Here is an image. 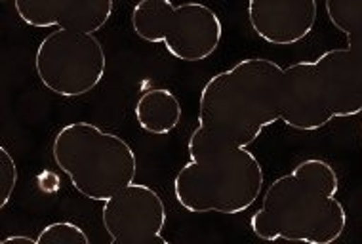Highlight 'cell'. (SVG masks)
Segmentation results:
<instances>
[{
  "instance_id": "obj_1",
  "label": "cell",
  "mask_w": 362,
  "mask_h": 244,
  "mask_svg": "<svg viewBox=\"0 0 362 244\" xmlns=\"http://www.w3.org/2000/svg\"><path fill=\"white\" fill-rule=\"evenodd\" d=\"M339 178L322 158L301 161L269 185L262 207L250 219L263 240L330 244L347 227V212L337 201Z\"/></svg>"
},
{
  "instance_id": "obj_2",
  "label": "cell",
  "mask_w": 362,
  "mask_h": 244,
  "mask_svg": "<svg viewBox=\"0 0 362 244\" xmlns=\"http://www.w3.org/2000/svg\"><path fill=\"white\" fill-rule=\"evenodd\" d=\"M282 73L279 63L248 57L210 76L199 98V126L214 138L250 147L281 120Z\"/></svg>"
},
{
  "instance_id": "obj_3",
  "label": "cell",
  "mask_w": 362,
  "mask_h": 244,
  "mask_svg": "<svg viewBox=\"0 0 362 244\" xmlns=\"http://www.w3.org/2000/svg\"><path fill=\"white\" fill-rule=\"evenodd\" d=\"M189 163L174 178L175 201L193 214H240L256 202L265 174L248 147L202 128L189 138Z\"/></svg>"
},
{
  "instance_id": "obj_4",
  "label": "cell",
  "mask_w": 362,
  "mask_h": 244,
  "mask_svg": "<svg viewBox=\"0 0 362 244\" xmlns=\"http://www.w3.org/2000/svg\"><path fill=\"white\" fill-rule=\"evenodd\" d=\"M52 158L90 201H107L136 182L138 157L124 138L92 122H69L52 141Z\"/></svg>"
},
{
  "instance_id": "obj_5",
  "label": "cell",
  "mask_w": 362,
  "mask_h": 244,
  "mask_svg": "<svg viewBox=\"0 0 362 244\" xmlns=\"http://www.w3.org/2000/svg\"><path fill=\"white\" fill-rule=\"evenodd\" d=\"M132 27L141 40L164 44L180 62H204L218 50L223 23L204 2L138 0L132 10Z\"/></svg>"
},
{
  "instance_id": "obj_6",
  "label": "cell",
  "mask_w": 362,
  "mask_h": 244,
  "mask_svg": "<svg viewBox=\"0 0 362 244\" xmlns=\"http://www.w3.org/2000/svg\"><path fill=\"white\" fill-rule=\"evenodd\" d=\"M38 81L52 94L81 98L100 86L107 71V56L92 33L57 29L40 40L35 54Z\"/></svg>"
},
{
  "instance_id": "obj_7",
  "label": "cell",
  "mask_w": 362,
  "mask_h": 244,
  "mask_svg": "<svg viewBox=\"0 0 362 244\" xmlns=\"http://www.w3.org/2000/svg\"><path fill=\"white\" fill-rule=\"evenodd\" d=\"M101 221L112 243L168 244L163 197L145 183H130L103 201Z\"/></svg>"
},
{
  "instance_id": "obj_8",
  "label": "cell",
  "mask_w": 362,
  "mask_h": 244,
  "mask_svg": "<svg viewBox=\"0 0 362 244\" xmlns=\"http://www.w3.org/2000/svg\"><path fill=\"white\" fill-rule=\"evenodd\" d=\"M290 128L313 132L334 120L315 62H296L282 73V117Z\"/></svg>"
},
{
  "instance_id": "obj_9",
  "label": "cell",
  "mask_w": 362,
  "mask_h": 244,
  "mask_svg": "<svg viewBox=\"0 0 362 244\" xmlns=\"http://www.w3.org/2000/svg\"><path fill=\"white\" fill-rule=\"evenodd\" d=\"M19 19L37 29L95 33L111 19L112 0H13Z\"/></svg>"
},
{
  "instance_id": "obj_10",
  "label": "cell",
  "mask_w": 362,
  "mask_h": 244,
  "mask_svg": "<svg viewBox=\"0 0 362 244\" xmlns=\"http://www.w3.org/2000/svg\"><path fill=\"white\" fill-rule=\"evenodd\" d=\"M248 19L265 42L292 46L301 42L317 23V0H250Z\"/></svg>"
},
{
  "instance_id": "obj_11",
  "label": "cell",
  "mask_w": 362,
  "mask_h": 244,
  "mask_svg": "<svg viewBox=\"0 0 362 244\" xmlns=\"http://www.w3.org/2000/svg\"><path fill=\"white\" fill-rule=\"evenodd\" d=\"M326 105L334 119L362 113V69L349 48H334L315 59Z\"/></svg>"
},
{
  "instance_id": "obj_12",
  "label": "cell",
  "mask_w": 362,
  "mask_h": 244,
  "mask_svg": "<svg viewBox=\"0 0 362 244\" xmlns=\"http://www.w3.org/2000/svg\"><path fill=\"white\" fill-rule=\"evenodd\" d=\"M134 115L141 130L153 136H166L180 124L181 103L168 88H149L136 101Z\"/></svg>"
},
{
  "instance_id": "obj_13",
  "label": "cell",
  "mask_w": 362,
  "mask_h": 244,
  "mask_svg": "<svg viewBox=\"0 0 362 244\" xmlns=\"http://www.w3.org/2000/svg\"><path fill=\"white\" fill-rule=\"evenodd\" d=\"M326 13L345 37L362 27V0H326Z\"/></svg>"
},
{
  "instance_id": "obj_14",
  "label": "cell",
  "mask_w": 362,
  "mask_h": 244,
  "mask_svg": "<svg viewBox=\"0 0 362 244\" xmlns=\"http://www.w3.org/2000/svg\"><path fill=\"white\" fill-rule=\"evenodd\" d=\"M38 244H90L88 233L73 221H54L40 229Z\"/></svg>"
},
{
  "instance_id": "obj_15",
  "label": "cell",
  "mask_w": 362,
  "mask_h": 244,
  "mask_svg": "<svg viewBox=\"0 0 362 244\" xmlns=\"http://www.w3.org/2000/svg\"><path fill=\"white\" fill-rule=\"evenodd\" d=\"M18 164L6 147H0V207L4 208L12 199L18 185Z\"/></svg>"
},
{
  "instance_id": "obj_16",
  "label": "cell",
  "mask_w": 362,
  "mask_h": 244,
  "mask_svg": "<svg viewBox=\"0 0 362 244\" xmlns=\"http://www.w3.org/2000/svg\"><path fill=\"white\" fill-rule=\"evenodd\" d=\"M37 185L42 193H56V191H59L62 180H59V175H57L56 172H52V170H44L42 174H38Z\"/></svg>"
},
{
  "instance_id": "obj_17",
  "label": "cell",
  "mask_w": 362,
  "mask_h": 244,
  "mask_svg": "<svg viewBox=\"0 0 362 244\" xmlns=\"http://www.w3.org/2000/svg\"><path fill=\"white\" fill-rule=\"evenodd\" d=\"M347 48H349L351 54H353V57H355L362 69V27L347 35Z\"/></svg>"
},
{
  "instance_id": "obj_18",
  "label": "cell",
  "mask_w": 362,
  "mask_h": 244,
  "mask_svg": "<svg viewBox=\"0 0 362 244\" xmlns=\"http://www.w3.org/2000/svg\"><path fill=\"white\" fill-rule=\"evenodd\" d=\"M2 244H38L37 237H23V235H12V237L2 238Z\"/></svg>"
},
{
  "instance_id": "obj_19",
  "label": "cell",
  "mask_w": 362,
  "mask_h": 244,
  "mask_svg": "<svg viewBox=\"0 0 362 244\" xmlns=\"http://www.w3.org/2000/svg\"><path fill=\"white\" fill-rule=\"evenodd\" d=\"M361 130H362V128H361Z\"/></svg>"
}]
</instances>
